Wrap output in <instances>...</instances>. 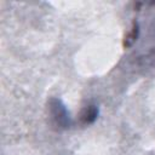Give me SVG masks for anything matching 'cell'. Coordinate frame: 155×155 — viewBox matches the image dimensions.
<instances>
[{"label": "cell", "mask_w": 155, "mask_h": 155, "mask_svg": "<svg viewBox=\"0 0 155 155\" xmlns=\"http://www.w3.org/2000/svg\"><path fill=\"white\" fill-rule=\"evenodd\" d=\"M48 110L50 116L53 124L59 128H68L71 126V119L69 116V111L65 104L59 98H50L48 101Z\"/></svg>", "instance_id": "6da1fadb"}, {"label": "cell", "mask_w": 155, "mask_h": 155, "mask_svg": "<svg viewBox=\"0 0 155 155\" xmlns=\"http://www.w3.org/2000/svg\"><path fill=\"white\" fill-rule=\"evenodd\" d=\"M99 114V109L96 104H87L80 113L79 122L81 125H91L93 124Z\"/></svg>", "instance_id": "7a4b0ae2"}]
</instances>
